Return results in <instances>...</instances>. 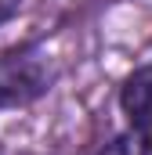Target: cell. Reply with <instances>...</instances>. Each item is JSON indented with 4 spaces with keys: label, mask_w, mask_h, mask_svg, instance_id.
Returning a JSON list of instances; mask_svg holds the SVG:
<instances>
[{
    "label": "cell",
    "mask_w": 152,
    "mask_h": 155,
    "mask_svg": "<svg viewBox=\"0 0 152 155\" xmlns=\"http://www.w3.org/2000/svg\"><path fill=\"white\" fill-rule=\"evenodd\" d=\"M119 108L134 134H141L152 144V65L134 69L119 87Z\"/></svg>",
    "instance_id": "7a4b0ae2"
},
{
    "label": "cell",
    "mask_w": 152,
    "mask_h": 155,
    "mask_svg": "<svg viewBox=\"0 0 152 155\" xmlns=\"http://www.w3.org/2000/svg\"><path fill=\"white\" fill-rule=\"evenodd\" d=\"M102 155H152V144L141 137V134H134V130H127V134H119L116 141H109Z\"/></svg>",
    "instance_id": "3957f363"
},
{
    "label": "cell",
    "mask_w": 152,
    "mask_h": 155,
    "mask_svg": "<svg viewBox=\"0 0 152 155\" xmlns=\"http://www.w3.org/2000/svg\"><path fill=\"white\" fill-rule=\"evenodd\" d=\"M54 83V61L33 47H11L0 54V108H22L43 97Z\"/></svg>",
    "instance_id": "6da1fadb"
},
{
    "label": "cell",
    "mask_w": 152,
    "mask_h": 155,
    "mask_svg": "<svg viewBox=\"0 0 152 155\" xmlns=\"http://www.w3.org/2000/svg\"><path fill=\"white\" fill-rule=\"evenodd\" d=\"M18 7H22V0H0V25H4L7 18H15Z\"/></svg>",
    "instance_id": "277c9868"
}]
</instances>
